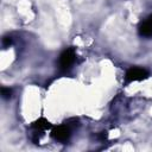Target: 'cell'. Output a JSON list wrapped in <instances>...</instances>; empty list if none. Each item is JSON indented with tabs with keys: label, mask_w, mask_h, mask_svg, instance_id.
<instances>
[{
	"label": "cell",
	"mask_w": 152,
	"mask_h": 152,
	"mask_svg": "<svg viewBox=\"0 0 152 152\" xmlns=\"http://www.w3.org/2000/svg\"><path fill=\"white\" fill-rule=\"evenodd\" d=\"M75 62V51L74 49H66L62 52L61 57H59V66L63 70L69 69L72 63Z\"/></svg>",
	"instance_id": "1"
},
{
	"label": "cell",
	"mask_w": 152,
	"mask_h": 152,
	"mask_svg": "<svg viewBox=\"0 0 152 152\" xmlns=\"http://www.w3.org/2000/svg\"><path fill=\"white\" fill-rule=\"evenodd\" d=\"M148 72L142 69V68H131L127 72H126V81L127 82H132V81H141L147 78Z\"/></svg>",
	"instance_id": "2"
},
{
	"label": "cell",
	"mask_w": 152,
	"mask_h": 152,
	"mask_svg": "<svg viewBox=\"0 0 152 152\" xmlns=\"http://www.w3.org/2000/svg\"><path fill=\"white\" fill-rule=\"evenodd\" d=\"M51 135L53 137V139L58 140V141H66L70 137V128L69 126H57L52 129Z\"/></svg>",
	"instance_id": "3"
},
{
	"label": "cell",
	"mask_w": 152,
	"mask_h": 152,
	"mask_svg": "<svg viewBox=\"0 0 152 152\" xmlns=\"http://www.w3.org/2000/svg\"><path fill=\"white\" fill-rule=\"evenodd\" d=\"M32 127L34 128L36 132H38V131H45V129H48V128L51 127V124H50L46 119L40 118V119L36 120V121L32 124Z\"/></svg>",
	"instance_id": "4"
},
{
	"label": "cell",
	"mask_w": 152,
	"mask_h": 152,
	"mask_svg": "<svg viewBox=\"0 0 152 152\" xmlns=\"http://www.w3.org/2000/svg\"><path fill=\"white\" fill-rule=\"evenodd\" d=\"M139 34L142 37H152V25L147 20L139 25Z\"/></svg>",
	"instance_id": "5"
},
{
	"label": "cell",
	"mask_w": 152,
	"mask_h": 152,
	"mask_svg": "<svg viewBox=\"0 0 152 152\" xmlns=\"http://www.w3.org/2000/svg\"><path fill=\"white\" fill-rule=\"evenodd\" d=\"M11 94H12V90L10 88H1V95L4 99H10L11 97Z\"/></svg>",
	"instance_id": "6"
},
{
	"label": "cell",
	"mask_w": 152,
	"mask_h": 152,
	"mask_svg": "<svg viewBox=\"0 0 152 152\" xmlns=\"http://www.w3.org/2000/svg\"><path fill=\"white\" fill-rule=\"evenodd\" d=\"M11 44H12V39H11L10 37H5V38L2 39V45H4V48H8Z\"/></svg>",
	"instance_id": "7"
},
{
	"label": "cell",
	"mask_w": 152,
	"mask_h": 152,
	"mask_svg": "<svg viewBox=\"0 0 152 152\" xmlns=\"http://www.w3.org/2000/svg\"><path fill=\"white\" fill-rule=\"evenodd\" d=\"M147 21H148V23H150V24L152 25V15H150V17L147 18Z\"/></svg>",
	"instance_id": "8"
}]
</instances>
